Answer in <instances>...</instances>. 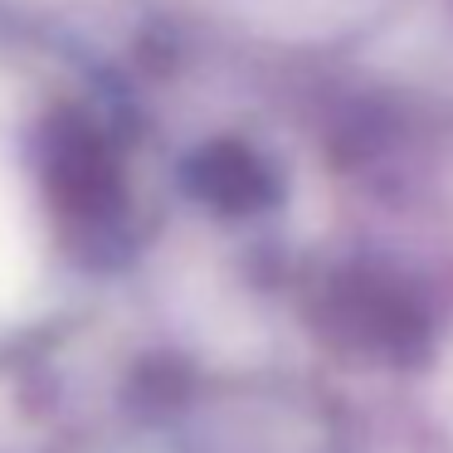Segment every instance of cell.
Here are the masks:
<instances>
[{
	"label": "cell",
	"mask_w": 453,
	"mask_h": 453,
	"mask_svg": "<svg viewBox=\"0 0 453 453\" xmlns=\"http://www.w3.org/2000/svg\"><path fill=\"white\" fill-rule=\"evenodd\" d=\"M44 186L79 219H98L122 200L118 161H112L108 142L83 118H73V112L50 122V137H44Z\"/></svg>",
	"instance_id": "cell-1"
},
{
	"label": "cell",
	"mask_w": 453,
	"mask_h": 453,
	"mask_svg": "<svg viewBox=\"0 0 453 453\" xmlns=\"http://www.w3.org/2000/svg\"><path fill=\"white\" fill-rule=\"evenodd\" d=\"M190 180H196V190L205 200H215L219 210H254V205H264L268 190H273L264 161H258L254 151L234 147V142H219V147L200 151Z\"/></svg>",
	"instance_id": "cell-2"
}]
</instances>
